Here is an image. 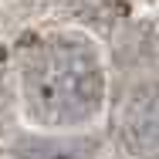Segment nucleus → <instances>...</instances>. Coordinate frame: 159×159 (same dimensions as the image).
<instances>
[{
    "instance_id": "1",
    "label": "nucleus",
    "mask_w": 159,
    "mask_h": 159,
    "mask_svg": "<svg viewBox=\"0 0 159 159\" xmlns=\"http://www.w3.org/2000/svg\"><path fill=\"white\" fill-rule=\"evenodd\" d=\"M20 92L37 125H85L98 115L105 98L98 51L78 34H58L34 44L20 64Z\"/></svg>"
},
{
    "instance_id": "2",
    "label": "nucleus",
    "mask_w": 159,
    "mask_h": 159,
    "mask_svg": "<svg viewBox=\"0 0 159 159\" xmlns=\"http://www.w3.org/2000/svg\"><path fill=\"white\" fill-rule=\"evenodd\" d=\"M119 132L132 152L159 159V85L135 88L119 108Z\"/></svg>"
}]
</instances>
